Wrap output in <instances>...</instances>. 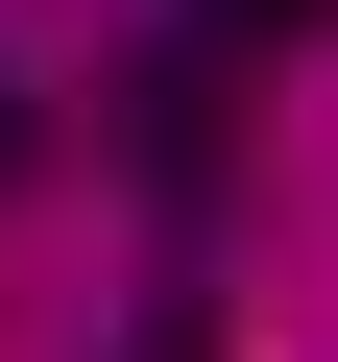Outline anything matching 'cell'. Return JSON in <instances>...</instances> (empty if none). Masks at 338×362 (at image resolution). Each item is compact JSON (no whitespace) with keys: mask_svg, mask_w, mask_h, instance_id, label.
<instances>
[{"mask_svg":"<svg viewBox=\"0 0 338 362\" xmlns=\"http://www.w3.org/2000/svg\"><path fill=\"white\" fill-rule=\"evenodd\" d=\"M314 25H338V0H194V49H218V73H242V49H314Z\"/></svg>","mask_w":338,"mask_h":362,"instance_id":"7a4b0ae2","label":"cell"},{"mask_svg":"<svg viewBox=\"0 0 338 362\" xmlns=\"http://www.w3.org/2000/svg\"><path fill=\"white\" fill-rule=\"evenodd\" d=\"M25 145H49V97H25V73H0V194H25Z\"/></svg>","mask_w":338,"mask_h":362,"instance_id":"277c9868","label":"cell"},{"mask_svg":"<svg viewBox=\"0 0 338 362\" xmlns=\"http://www.w3.org/2000/svg\"><path fill=\"white\" fill-rule=\"evenodd\" d=\"M121 145H145V218L194 242V218L242 194V169H218V49H145V97H121Z\"/></svg>","mask_w":338,"mask_h":362,"instance_id":"6da1fadb","label":"cell"},{"mask_svg":"<svg viewBox=\"0 0 338 362\" xmlns=\"http://www.w3.org/2000/svg\"><path fill=\"white\" fill-rule=\"evenodd\" d=\"M121 362H218V290H169V314H145V338H121Z\"/></svg>","mask_w":338,"mask_h":362,"instance_id":"3957f363","label":"cell"}]
</instances>
